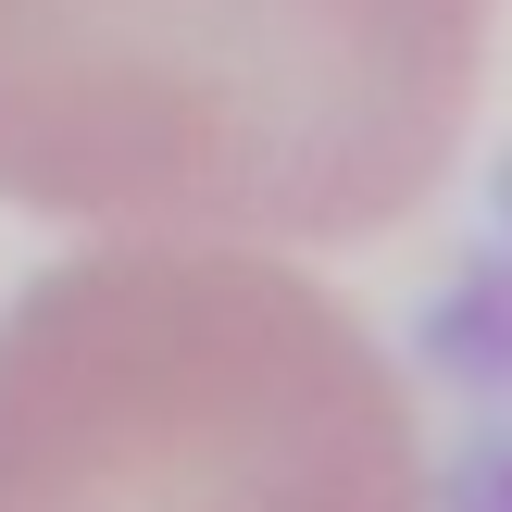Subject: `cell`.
Masks as SVG:
<instances>
[{"mask_svg": "<svg viewBox=\"0 0 512 512\" xmlns=\"http://www.w3.org/2000/svg\"><path fill=\"white\" fill-rule=\"evenodd\" d=\"M500 0H0V200L113 238L325 250L425 213Z\"/></svg>", "mask_w": 512, "mask_h": 512, "instance_id": "1", "label": "cell"}, {"mask_svg": "<svg viewBox=\"0 0 512 512\" xmlns=\"http://www.w3.org/2000/svg\"><path fill=\"white\" fill-rule=\"evenodd\" d=\"M0 512H425V438L313 275L125 238L0 313Z\"/></svg>", "mask_w": 512, "mask_h": 512, "instance_id": "2", "label": "cell"}, {"mask_svg": "<svg viewBox=\"0 0 512 512\" xmlns=\"http://www.w3.org/2000/svg\"><path fill=\"white\" fill-rule=\"evenodd\" d=\"M425 350H438V375H463V388H512V263L450 275V300L425 313Z\"/></svg>", "mask_w": 512, "mask_h": 512, "instance_id": "3", "label": "cell"}, {"mask_svg": "<svg viewBox=\"0 0 512 512\" xmlns=\"http://www.w3.org/2000/svg\"><path fill=\"white\" fill-rule=\"evenodd\" d=\"M450 512H512V438L463 450V475H450Z\"/></svg>", "mask_w": 512, "mask_h": 512, "instance_id": "4", "label": "cell"}]
</instances>
